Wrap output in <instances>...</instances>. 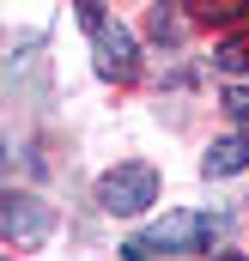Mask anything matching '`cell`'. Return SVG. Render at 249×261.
Here are the masks:
<instances>
[{
  "mask_svg": "<svg viewBox=\"0 0 249 261\" xmlns=\"http://www.w3.org/2000/svg\"><path fill=\"white\" fill-rule=\"evenodd\" d=\"M97 200H104V213L134 219V213H146V206L158 200V170H152V164H116V170L97 182Z\"/></svg>",
  "mask_w": 249,
  "mask_h": 261,
  "instance_id": "obj_1",
  "label": "cell"
},
{
  "mask_svg": "<svg viewBox=\"0 0 249 261\" xmlns=\"http://www.w3.org/2000/svg\"><path fill=\"white\" fill-rule=\"evenodd\" d=\"M0 231H6L12 249H31V243H43V237L55 231V213H49V200L12 189V195H6V213H0Z\"/></svg>",
  "mask_w": 249,
  "mask_h": 261,
  "instance_id": "obj_2",
  "label": "cell"
},
{
  "mask_svg": "<svg viewBox=\"0 0 249 261\" xmlns=\"http://www.w3.org/2000/svg\"><path fill=\"white\" fill-rule=\"evenodd\" d=\"M213 243V219L207 213H164L146 237V249H207Z\"/></svg>",
  "mask_w": 249,
  "mask_h": 261,
  "instance_id": "obj_3",
  "label": "cell"
},
{
  "mask_svg": "<svg viewBox=\"0 0 249 261\" xmlns=\"http://www.w3.org/2000/svg\"><path fill=\"white\" fill-rule=\"evenodd\" d=\"M134 37L122 24H97V73L104 79H134Z\"/></svg>",
  "mask_w": 249,
  "mask_h": 261,
  "instance_id": "obj_4",
  "label": "cell"
},
{
  "mask_svg": "<svg viewBox=\"0 0 249 261\" xmlns=\"http://www.w3.org/2000/svg\"><path fill=\"white\" fill-rule=\"evenodd\" d=\"M243 164H249V140H243V134L213 140V152H207V176H237Z\"/></svg>",
  "mask_w": 249,
  "mask_h": 261,
  "instance_id": "obj_5",
  "label": "cell"
},
{
  "mask_svg": "<svg viewBox=\"0 0 249 261\" xmlns=\"http://www.w3.org/2000/svg\"><path fill=\"white\" fill-rule=\"evenodd\" d=\"M194 18H207V24H237V18H249V0H194Z\"/></svg>",
  "mask_w": 249,
  "mask_h": 261,
  "instance_id": "obj_6",
  "label": "cell"
},
{
  "mask_svg": "<svg viewBox=\"0 0 249 261\" xmlns=\"http://www.w3.org/2000/svg\"><path fill=\"white\" fill-rule=\"evenodd\" d=\"M213 61L225 67V73H249V37H225V43L213 49Z\"/></svg>",
  "mask_w": 249,
  "mask_h": 261,
  "instance_id": "obj_7",
  "label": "cell"
},
{
  "mask_svg": "<svg viewBox=\"0 0 249 261\" xmlns=\"http://www.w3.org/2000/svg\"><path fill=\"white\" fill-rule=\"evenodd\" d=\"M152 37H164V43H183V18H170L164 6L152 12Z\"/></svg>",
  "mask_w": 249,
  "mask_h": 261,
  "instance_id": "obj_8",
  "label": "cell"
},
{
  "mask_svg": "<svg viewBox=\"0 0 249 261\" xmlns=\"http://www.w3.org/2000/svg\"><path fill=\"white\" fill-rule=\"evenodd\" d=\"M225 110H231V116L249 128V85H231V91H225Z\"/></svg>",
  "mask_w": 249,
  "mask_h": 261,
  "instance_id": "obj_9",
  "label": "cell"
},
{
  "mask_svg": "<svg viewBox=\"0 0 249 261\" xmlns=\"http://www.w3.org/2000/svg\"><path fill=\"white\" fill-rule=\"evenodd\" d=\"M219 261H237V255H219Z\"/></svg>",
  "mask_w": 249,
  "mask_h": 261,
  "instance_id": "obj_10",
  "label": "cell"
}]
</instances>
